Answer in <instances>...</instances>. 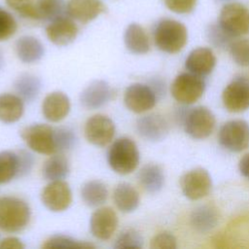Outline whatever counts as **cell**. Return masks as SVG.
I'll list each match as a JSON object with an SVG mask.
<instances>
[{"label":"cell","mask_w":249,"mask_h":249,"mask_svg":"<svg viewBox=\"0 0 249 249\" xmlns=\"http://www.w3.org/2000/svg\"><path fill=\"white\" fill-rule=\"evenodd\" d=\"M153 39L156 47L161 52L171 54L177 53L188 42V29L179 20L163 18L156 22Z\"/></svg>","instance_id":"6da1fadb"},{"label":"cell","mask_w":249,"mask_h":249,"mask_svg":"<svg viewBox=\"0 0 249 249\" xmlns=\"http://www.w3.org/2000/svg\"><path fill=\"white\" fill-rule=\"evenodd\" d=\"M139 160L138 147L128 137H121L115 140L108 150V164L118 174L127 175L133 172L138 166Z\"/></svg>","instance_id":"7a4b0ae2"},{"label":"cell","mask_w":249,"mask_h":249,"mask_svg":"<svg viewBox=\"0 0 249 249\" xmlns=\"http://www.w3.org/2000/svg\"><path fill=\"white\" fill-rule=\"evenodd\" d=\"M29 205L17 196L0 197V230L6 232H18L29 224Z\"/></svg>","instance_id":"3957f363"},{"label":"cell","mask_w":249,"mask_h":249,"mask_svg":"<svg viewBox=\"0 0 249 249\" xmlns=\"http://www.w3.org/2000/svg\"><path fill=\"white\" fill-rule=\"evenodd\" d=\"M217 22L231 37L244 36L249 33V9L239 2L225 3L220 10Z\"/></svg>","instance_id":"277c9868"},{"label":"cell","mask_w":249,"mask_h":249,"mask_svg":"<svg viewBox=\"0 0 249 249\" xmlns=\"http://www.w3.org/2000/svg\"><path fill=\"white\" fill-rule=\"evenodd\" d=\"M185 132L193 139H204L210 136L216 125V118L205 106H196L185 113L182 118Z\"/></svg>","instance_id":"5b68a950"},{"label":"cell","mask_w":249,"mask_h":249,"mask_svg":"<svg viewBox=\"0 0 249 249\" xmlns=\"http://www.w3.org/2000/svg\"><path fill=\"white\" fill-rule=\"evenodd\" d=\"M205 82L202 77L191 72L181 73L171 84L172 97L181 104L189 105L197 101L205 91Z\"/></svg>","instance_id":"8992f818"},{"label":"cell","mask_w":249,"mask_h":249,"mask_svg":"<svg viewBox=\"0 0 249 249\" xmlns=\"http://www.w3.org/2000/svg\"><path fill=\"white\" fill-rule=\"evenodd\" d=\"M20 137L34 152L43 155L57 153L54 142V128L45 124H33L20 131Z\"/></svg>","instance_id":"52a82bcc"},{"label":"cell","mask_w":249,"mask_h":249,"mask_svg":"<svg viewBox=\"0 0 249 249\" xmlns=\"http://www.w3.org/2000/svg\"><path fill=\"white\" fill-rule=\"evenodd\" d=\"M220 145L228 151L239 153L249 148V124L244 120L226 122L219 129Z\"/></svg>","instance_id":"ba28073f"},{"label":"cell","mask_w":249,"mask_h":249,"mask_svg":"<svg viewBox=\"0 0 249 249\" xmlns=\"http://www.w3.org/2000/svg\"><path fill=\"white\" fill-rule=\"evenodd\" d=\"M180 187L187 198L198 200L211 192L212 179L205 168L196 167L185 172L180 177Z\"/></svg>","instance_id":"9c48e42d"},{"label":"cell","mask_w":249,"mask_h":249,"mask_svg":"<svg viewBox=\"0 0 249 249\" xmlns=\"http://www.w3.org/2000/svg\"><path fill=\"white\" fill-rule=\"evenodd\" d=\"M116 131L114 122L107 116L96 114L89 118L85 124V137L94 146L104 147L114 138Z\"/></svg>","instance_id":"30bf717a"},{"label":"cell","mask_w":249,"mask_h":249,"mask_svg":"<svg viewBox=\"0 0 249 249\" xmlns=\"http://www.w3.org/2000/svg\"><path fill=\"white\" fill-rule=\"evenodd\" d=\"M224 107L231 113H240L249 109V80L243 77L230 82L222 92Z\"/></svg>","instance_id":"8fae6325"},{"label":"cell","mask_w":249,"mask_h":249,"mask_svg":"<svg viewBox=\"0 0 249 249\" xmlns=\"http://www.w3.org/2000/svg\"><path fill=\"white\" fill-rule=\"evenodd\" d=\"M125 107L136 114L151 110L157 103V93L149 86L141 83L129 85L124 94Z\"/></svg>","instance_id":"7c38bea8"},{"label":"cell","mask_w":249,"mask_h":249,"mask_svg":"<svg viewBox=\"0 0 249 249\" xmlns=\"http://www.w3.org/2000/svg\"><path fill=\"white\" fill-rule=\"evenodd\" d=\"M42 203L53 212L65 211L72 203V192L63 180L51 181L42 191Z\"/></svg>","instance_id":"4fadbf2b"},{"label":"cell","mask_w":249,"mask_h":249,"mask_svg":"<svg viewBox=\"0 0 249 249\" xmlns=\"http://www.w3.org/2000/svg\"><path fill=\"white\" fill-rule=\"evenodd\" d=\"M119 224L118 215L109 206L97 208L90 216L89 230L91 234L99 240H108L115 233Z\"/></svg>","instance_id":"5bb4252c"},{"label":"cell","mask_w":249,"mask_h":249,"mask_svg":"<svg viewBox=\"0 0 249 249\" xmlns=\"http://www.w3.org/2000/svg\"><path fill=\"white\" fill-rule=\"evenodd\" d=\"M79 28L69 16L58 17L49 22L46 27V35L49 41L56 46H67L77 37Z\"/></svg>","instance_id":"9a60e30c"},{"label":"cell","mask_w":249,"mask_h":249,"mask_svg":"<svg viewBox=\"0 0 249 249\" xmlns=\"http://www.w3.org/2000/svg\"><path fill=\"white\" fill-rule=\"evenodd\" d=\"M136 131L145 140L158 142L167 136L169 125L163 116L160 114H150L137 120Z\"/></svg>","instance_id":"2e32d148"},{"label":"cell","mask_w":249,"mask_h":249,"mask_svg":"<svg viewBox=\"0 0 249 249\" xmlns=\"http://www.w3.org/2000/svg\"><path fill=\"white\" fill-rule=\"evenodd\" d=\"M106 12V6L101 0H68L66 14L74 20L89 23Z\"/></svg>","instance_id":"e0dca14e"},{"label":"cell","mask_w":249,"mask_h":249,"mask_svg":"<svg viewBox=\"0 0 249 249\" xmlns=\"http://www.w3.org/2000/svg\"><path fill=\"white\" fill-rule=\"evenodd\" d=\"M113 96V89L103 80L91 82L80 94L82 106L89 110H95L108 103Z\"/></svg>","instance_id":"ac0fdd59"},{"label":"cell","mask_w":249,"mask_h":249,"mask_svg":"<svg viewBox=\"0 0 249 249\" xmlns=\"http://www.w3.org/2000/svg\"><path fill=\"white\" fill-rule=\"evenodd\" d=\"M70 99L62 91H53L46 95L42 103V113L46 120L58 123L64 120L70 112Z\"/></svg>","instance_id":"d6986e66"},{"label":"cell","mask_w":249,"mask_h":249,"mask_svg":"<svg viewBox=\"0 0 249 249\" xmlns=\"http://www.w3.org/2000/svg\"><path fill=\"white\" fill-rule=\"evenodd\" d=\"M216 65V56L213 51L207 47L194 49L186 58V69L200 77L209 75Z\"/></svg>","instance_id":"ffe728a7"},{"label":"cell","mask_w":249,"mask_h":249,"mask_svg":"<svg viewBox=\"0 0 249 249\" xmlns=\"http://www.w3.org/2000/svg\"><path fill=\"white\" fill-rule=\"evenodd\" d=\"M15 51L18 58L23 63H35L45 53V48L41 41L34 36L24 35L19 37L15 44Z\"/></svg>","instance_id":"44dd1931"},{"label":"cell","mask_w":249,"mask_h":249,"mask_svg":"<svg viewBox=\"0 0 249 249\" xmlns=\"http://www.w3.org/2000/svg\"><path fill=\"white\" fill-rule=\"evenodd\" d=\"M124 42L125 48L134 54H145L151 49L150 38L146 30L135 22L130 23L125 28Z\"/></svg>","instance_id":"7402d4cb"},{"label":"cell","mask_w":249,"mask_h":249,"mask_svg":"<svg viewBox=\"0 0 249 249\" xmlns=\"http://www.w3.org/2000/svg\"><path fill=\"white\" fill-rule=\"evenodd\" d=\"M113 200L121 212L131 213L139 206L140 196L132 185L124 182L118 184L114 189Z\"/></svg>","instance_id":"603a6c76"},{"label":"cell","mask_w":249,"mask_h":249,"mask_svg":"<svg viewBox=\"0 0 249 249\" xmlns=\"http://www.w3.org/2000/svg\"><path fill=\"white\" fill-rule=\"evenodd\" d=\"M24 113L23 100L13 93L0 94V121L4 124L18 122Z\"/></svg>","instance_id":"cb8c5ba5"},{"label":"cell","mask_w":249,"mask_h":249,"mask_svg":"<svg viewBox=\"0 0 249 249\" xmlns=\"http://www.w3.org/2000/svg\"><path fill=\"white\" fill-rule=\"evenodd\" d=\"M138 180L141 187L147 193L156 194L160 192L164 185V173L160 165L148 163L140 169Z\"/></svg>","instance_id":"d4e9b609"},{"label":"cell","mask_w":249,"mask_h":249,"mask_svg":"<svg viewBox=\"0 0 249 249\" xmlns=\"http://www.w3.org/2000/svg\"><path fill=\"white\" fill-rule=\"evenodd\" d=\"M219 220L217 209L208 204L200 205L191 214V224L199 232H207L216 227Z\"/></svg>","instance_id":"484cf974"},{"label":"cell","mask_w":249,"mask_h":249,"mask_svg":"<svg viewBox=\"0 0 249 249\" xmlns=\"http://www.w3.org/2000/svg\"><path fill=\"white\" fill-rule=\"evenodd\" d=\"M70 172L69 161L62 154H53L43 164L42 175L48 181L63 180Z\"/></svg>","instance_id":"4316f807"},{"label":"cell","mask_w":249,"mask_h":249,"mask_svg":"<svg viewBox=\"0 0 249 249\" xmlns=\"http://www.w3.org/2000/svg\"><path fill=\"white\" fill-rule=\"evenodd\" d=\"M35 20L51 21L66 14V3L64 0H35Z\"/></svg>","instance_id":"83f0119b"},{"label":"cell","mask_w":249,"mask_h":249,"mask_svg":"<svg viewBox=\"0 0 249 249\" xmlns=\"http://www.w3.org/2000/svg\"><path fill=\"white\" fill-rule=\"evenodd\" d=\"M81 197L89 207L102 205L108 197L107 187L99 180L88 181L81 188Z\"/></svg>","instance_id":"f1b7e54d"},{"label":"cell","mask_w":249,"mask_h":249,"mask_svg":"<svg viewBox=\"0 0 249 249\" xmlns=\"http://www.w3.org/2000/svg\"><path fill=\"white\" fill-rule=\"evenodd\" d=\"M15 89L18 95L27 102H31L40 93L42 83L41 80L32 74H22L15 82Z\"/></svg>","instance_id":"f546056e"},{"label":"cell","mask_w":249,"mask_h":249,"mask_svg":"<svg viewBox=\"0 0 249 249\" xmlns=\"http://www.w3.org/2000/svg\"><path fill=\"white\" fill-rule=\"evenodd\" d=\"M18 176V159L16 152H0V184L8 183Z\"/></svg>","instance_id":"4dcf8cb0"},{"label":"cell","mask_w":249,"mask_h":249,"mask_svg":"<svg viewBox=\"0 0 249 249\" xmlns=\"http://www.w3.org/2000/svg\"><path fill=\"white\" fill-rule=\"evenodd\" d=\"M208 42L215 48L229 50L231 42L235 39L229 35L218 22H212L208 24L205 30Z\"/></svg>","instance_id":"1f68e13d"},{"label":"cell","mask_w":249,"mask_h":249,"mask_svg":"<svg viewBox=\"0 0 249 249\" xmlns=\"http://www.w3.org/2000/svg\"><path fill=\"white\" fill-rule=\"evenodd\" d=\"M45 249L53 248H93L94 246L89 242L77 240L69 235L55 234L49 237L42 245Z\"/></svg>","instance_id":"d6a6232c"},{"label":"cell","mask_w":249,"mask_h":249,"mask_svg":"<svg viewBox=\"0 0 249 249\" xmlns=\"http://www.w3.org/2000/svg\"><path fill=\"white\" fill-rule=\"evenodd\" d=\"M230 54L235 64L241 67H249V39L235 38L230 48Z\"/></svg>","instance_id":"836d02e7"},{"label":"cell","mask_w":249,"mask_h":249,"mask_svg":"<svg viewBox=\"0 0 249 249\" xmlns=\"http://www.w3.org/2000/svg\"><path fill=\"white\" fill-rule=\"evenodd\" d=\"M143 246V237L141 234L132 229H127L122 231L117 237L114 247L121 248H141Z\"/></svg>","instance_id":"e575fe53"},{"label":"cell","mask_w":249,"mask_h":249,"mask_svg":"<svg viewBox=\"0 0 249 249\" xmlns=\"http://www.w3.org/2000/svg\"><path fill=\"white\" fill-rule=\"evenodd\" d=\"M54 142L57 153L72 149L76 142L77 137L74 131L68 127L54 128Z\"/></svg>","instance_id":"d590c367"},{"label":"cell","mask_w":249,"mask_h":249,"mask_svg":"<svg viewBox=\"0 0 249 249\" xmlns=\"http://www.w3.org/2000/svg\"><path fill=\"white\" fill-rule=\"evenodd\" d=\"M18 29V23L14 16L0 7V42L13 37Z\"/></svg>","instance_id":"8d00e7d4"},{"label":"cell","mask_w":249,"mask_h":249,"mask_svg":"<svg viewBox=\"0 0 249 249\" xmlns=\"http://www.w3.org/2000/svg\"><path fill=\"white\" fill-rule=\"evenodd\" d=\"M150 247L153 249H175L177 240L171 232L161 231L151 239Z\"/></svg>","instance_id":"74e56055"},{"label":"cell","mask_w":249,"mask_h":249,"mask_svg":"<svg viewBox=\"0 0 249 249\" xmlns=\"http://www.w3.org/2000/svg\"><path fill=\"white\" fill-rule=\"evenodd\" d=\"M163 4L175 14L187 15L195 10L197 0H163Z\"/></svg>","instance_id":"f35d334b"},{"label":"cell","mask_w":249,"mask_h":249,"mask_svg":"<svg viewBox=\"0 0 249 249\" xmlns=\"http://www.w3.org/2000/svg\"><path fill=\"white\" fill-rule=\"evenodd\" d=\"M18 159V176L22 177L28 174L34 164V158L30 153L24 150H19L16 152Z\"/></svg>","instance_id":"ab89813d"},{"label":"cell","mask_w":249,"mask_h":249,"mask_svg":"<svg viewBox=\"0 0 249 249\" xmlns=\"http://www.w3.org/2000/svg\"><path fill=\"white\" fill-rule=\"evenodd\" d=\"M24 244L20 239L15 236H9L4 238L0 242V249H23Z\"/></svg>","instance_id":"60d3db41"},{"label":"cell","mask_w":249,"mask_h":249,"mask_svg":"<svg viewBox=\"0 0 249 249\" xmlns=\"http://www.w3.org/2000/svg\"><path fill=\"white\" fill-rule=\"evenodd\" d=\"M238 169L240 173L249 179V153L245 154L238 162Z\"/></svg>","instance_id":"b9f144b4"},{"label":"cell","mask_w":249,"mask_h":249,"mask_svg":"<svg viewBox=\"0 0 249 249\" xmlns=\"http://www.w3.org/2000/svg\"><path fill=\"white\" fill-rule=\"evenodd\" d=\"M3 65H4V57H3L2 52L0 51V69L3 67Z\"/></svg>","instance_id":"7bdbcfd3"},{"label":"cell","mask_w":249,"mask_h":249,"mask_svg":"<svg viewBox=\"0 0 249 249\" xmlns=\"http://www.w3.org/2000/svg\"><path fill=\"white\" fill-rule=\"evenodd\" d=\"M215 1H217V2H223L224 4L225 3H228V2H231V0H215Z\"/></svg>","instance_id":"ee69618b"}]
</instances>
